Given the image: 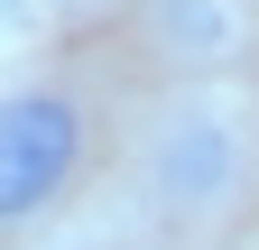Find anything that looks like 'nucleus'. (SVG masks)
<instances>
[{"label": "nucleus", "instance_id": "1", "mask_svg": "<svg viewBox=\"0 0 259 250\" xmlns=\"http://www.w3.org/2000/svg\"><path fill=\"white\" fill-rule=\"evenodd\" d=\"M259 204V93L157 84L111 148V232L130 250H213Z\"/></svg>", "mask_w": 259, "mask_h": 250}, {"label": "nucleus", "instance_id": "4", "mask_svg": "<svg viewBox=\"0 0 259 250\" xmlns=\"http://www.w3.org/2000/svg\"><path fill=\"white\" fill-rule=\"evenodd\" d=\"M10 250H130V241L111 232V213H102V223H47V232H28Z\"/></svg>", "mask_w": 259, "mask_h": 250}, {"label": "nucleus", "instance_id": "3", "mask_svg": "<svg viewBox=\"0 0 259 250\" xmlns=\"http://www.w3.org/2000/svg\"><path fill=\"white\" fill-rule=\"evenodd\" d=\"M120 10L148 65H167V84H222L259 56V0H120Z\"/></svg>", "mask_w": 259, "mask_h": 250}, {"label": "nucleus", "instance_id": "5", "mask_svg": "<svg viewBox=\"0 0 259 250\" xmlns=\"http://www.w3.org/2000/svg\"><path fill=\"white\" fill-rule=\"evenodd\" d=\"M93 0H0V28H37V19H74Z\"/></svg>", "mask_w": 259, "mask_h": 250}, {"label": "nucleus", "instance_id": "2", "mask_svg": "<svg viewBox=\"0 0 259 250\" xmlns=\"http://www.w3.org/2000/svg\"><path fill=\"white\" fill-rule=\"evenodd\" d=\"M93 93L74 74H10L0 84V241H28L65 223V204L93 176Z\"/></svg>", "mask_w": 259, "mask_h": 250}]
</instances>
